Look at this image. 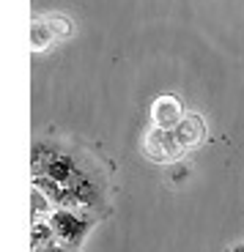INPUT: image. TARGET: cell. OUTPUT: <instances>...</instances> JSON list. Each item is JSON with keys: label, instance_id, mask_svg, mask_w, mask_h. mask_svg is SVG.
Here are the masks:
<instances>
[{"label": "cell", "instance_id": "2", "mask_svg": "<svg viewBox=\"0 0 244 252\" xmlns=\"http://www.w3.org/2000/svg\"><path fill=\"white\" fill-rule=\"evenodd\" d=\"M50 225L58 244L77 250L85 241V236L91 233L94 217H88V211H80V208H55L50 214Z\"/></svg>", "mask_w": 244, "mask_h": 252}, {"label": "cell", "instance_id": "3", "mask_svg": "<svg viewBox=\"0 0 244 252\" xmlns=\"http://www.w3.org/2000/svg\"><path fill=\"white\" fill-rule=\"evenodd\" d=\"M69 247H63V244H44V247H33V252H66Z\"/></svg>", "mask_w": 244, "mask_h": 252}, {"label": "cell", "instance_id": "1", "mask_svg": "<svg viewBox=\"0 0 244 252\" xmlns=\"http://www.w3.org/2000/svg\"><path fill=\"white\" fill-rule=\"evenodd\" d=\"M31 167H33V176H47L69 189L82 184L91 176H99L94 170V164L88 162L80 151H74L69 145L50 143V140H36L33 143Z\"/></svg>", "mask_w": 244, "mask_h": 252}]
</instances>
